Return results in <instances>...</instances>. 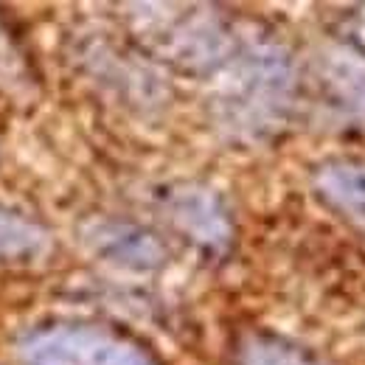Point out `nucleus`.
<instances>
[{"instance_id": "7ed1b4c3", "label": "nucleus", "mask_w": 365, "mask_h": 365, "mask_svg": "<svg viewBox=\"0 0 365 365\" xmlns=\"http://www.w3.org/2000/svg\"><path fill=\"white\" fill-rule=\"evenodd\" d=\"M245 365H323L304 349L275 340V337H259L253 346L245 351Z\"/></svg>"}, {"instance_id": "f03ea898", "label": "nucleus", "mask_w": 365, "mask_h": 365, "mask_svg": "<svg viewBox=\"0 0 365 365\" xmlns=\"http://www.w3.org/2000/svg\"><path fill=\"white\" fill-rule=\"evenodd\" d=\"M320 197L365 230V160H329L315 175Z\"/></svg>"}, {"instance_id": "f257e3e1", "label": "nucleus", "mask_w": 365, "mask_h": 365, "mask_svg": "<svg viewBox=\"0 0 365 365\" xmlns=\"http://www.w3.org/2000/svg\"><path fill=\"white\" fill-rule=\"evenodd\" d=\"M26 365H152L135 346L98 329H56L34 337Z\"/></svg>"}]
</instances>
